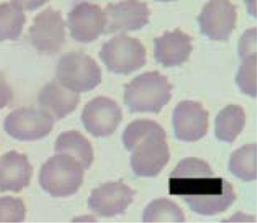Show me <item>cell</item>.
Returning a JSON list of instances; mask_svg holds the SVG:
<instances>
[{"label": "cell", "instance_id": "6da1fadb", "mask_svg": "<svg viewBox=\"0 0 257 223\" xmlns=\"http://www.w3.org/2000/svg\"><path fill=\"white\" fill-rule=\"evenodd\" d=\"M169 192L180 196L195 213L213 215L224 212L236 200L232 185L216 177L204 160L186 158L180 161L169 177Z\"/></svg>", "mask_w": 257, "mask_h": 223}, {"label": "cell", "instance_id": "7a4b0ae2", "mask_svg": "<svg viewBox=\"0 0 257 223\" xmlns=\"http://www.w3.org/2000/svg\"><path fill=\"white\" fill-rule=\"evenodd\" d=\"M123 144L132 152L130 162L135 174L154 177L169 161L166 133L157 122L136 120L127 125L122 134Z\"/></svg>", "mask_w": 257, "mask_h": 223}, {"label": "cell", "instance_id": "3957f363", "mask_svg": "<svg viewBox=\"0 0 257 223\" xmlns=\"http://www.w3.org/2000/svg\"><path fill=\"white\" fill-rule=\"evenodd\" d=\"M168 78L158 71L138 75L124 87V102L131 113H160L172 96Z\"/></svg>", "mask_w": 257, "mask_h": 223}, {"label": "cell", "instance_id": "277c9868", "mask_svg": "<svg viewBox=\"0 0 257 223\" xmlns=\"http://www.w3.org/2000/svg\"><path fill=\"white\" fill-rule=\"evenodd\" d=\"M83 178L84 169L76 159L57 154L43 164L39 180L43 189L50 195L66 197L77 192Z\"/></svg>", "mask_w": 257, "mask_h": 223}, {"label": "cell", "instance_id": "5b68a950", "mask_svg": "<svg viewBox=\"0 0 257 223\" xmlns=\"http://www.w3.org/2000/svg\"><path fill=\"white\" fill-rule=\"evenodd\" d=\"M56 79L77 93L88 92L101 83V69L88 54L82 51L69 52L58 61Z\"/></svg>", "mask_w": 257, "mask_h": 223}, {"label": "cell", "instance_id": "8992f818", "mask_svg": "<svg viewBox=\"0 0 257 223\" xmlns=\"http://www.w3.org/2000/svg\"><path fill=\"white\" fill-rule=\"evenodd\" d=\"M99 56L110 72L121 75L132 73L147 63V51L141 40L124 34L105 42Z\"/></svg>", "mask_w": 257, "mask_h": 223}, {"label": "cell", "instance_id": "52a82bcc", "mask_svg": "<svg viewBox=\"0 0 257 223\" xmlns=\"http://www.w3.org/2000/svg\"><path fill=\"white\" fill-rule=\"evenodd\" d=\"M55 119L41 109L20 108L10 113L4 121L6 132L20 141H36L49 135Z\"/></svg>", "mask_w": 257, "mask_h": 223}, {"label": "cell", "instance_id": "ba28073f", "mask_svg": "<svg viewBox=\"0 0 257 223\" xmlns=\"http://www.w3.org/2000/svg\"><path fill=\"white\" fill-rule=\"evenodd\" d=\"M65 23L59 11L48 8L34 18L29 35L34 48L41 53H58L65 42Z\"/></svg>", "mask_w": 257, "mask_h": 223}, {"label": "cell", "instance_id": "9c48e42d", "mask_svg": "<svg viewBox=\"0 0 257 223\" xmlns=\"http://www.w3.org/2000/svg\"><path fill=\"white\" fill-rule=\"evenodd\" d=\"M237 7L230 0H210L199 16L201 33L213 41H227L235 28Z\"/></svg>", "mask_w": 257, "mask_h": 223}, {"label": "cell", "instance_id": "30bf717a", "mask_svg": "<svg viewBox=\"0 0 257 223\" xmlns=\"http://www.w3.org/2000/svg\"><path fill=\"white\" fill-rule=\"evenodd\" d=\"M103 12L105 18L103 34L141 30L148 24L151 14L147 3L141 0H123L109 4Z\"/></svg>", "mask_w": 257, "mask_h": 223}, {"label": "cell", "instance_id": "8fae6325", "mask_svg": "<svg viewBox=\"0 0 257 223\" xmlns=\"http://www.w3.org/2000/svg\"><path fill=\"white\" fill-rule=\"evenodd\" d=\"M85 130L95 137L112 135L122 119L119 105L110 98L98 96L88 102L82 113Z\"/></svg>", "mask_w": 257, "mask_h": 223}, {"label": "cell", "instance_id": "7c38bea8", "mask_svg": "<svg viewBox=\"0 0 257 223\" xmlns=\"http://www.w3.org/2000/svg\"><path fill=\"white\" fill-rule=\"evenodd\" d=\"M135 195V190L122 181L106 182L91 191L88 207L100 216H115L125 212Z\"/></svg>", "mask_w": 257, "mask_h": 223}, {"label": "cell", "instance_id": "4fadbf2b", "mask_svg": "<svg viewBox=\"0 0 257 223\" xmlns=\"http://www.w3.org/2000/svg\"><path fill=\"white\" fill-rule=\"evenodd\" d=\"M208 119V112L200 102L181 101L173 114L176 138L183 142L198 141L207 134Z\"/></svg>", "mask_w": 257, "mask_h": 223}, {"label": "cell", "instance_id": "5bb4252c", "mask_svg": "<svg viewBox=\"0 0 257 223\" xmlns=\"http://www.w3.org/2000/svg\"><path fill=\"white\" fill-rule=\"evenodd\" d=\"M105 18L98 5L82 2L68 13L67 27L76 42L88 43L96 40L104 30Z\"/></svg>", "mask_w": 257, "mask_h": 223}, {"label": "cell", "instance_id": "9a60e30c", "mask_svg": "<svg viewBox=\"0 0 257 223\" xmlns=\"http://www.w3.org/2000/svg\"><path fill=\"white\" fill-rule=\"evenodd\" d=\"M154 43L155 58L165 67L180 66L192 51V38L180 29L165 32Z\"/></svg>", "mask_w": 257, "mask_h": 223}, {"label": "cell", "instance_id": "2e32d148", "mask_svg": "<svg viewBox=\"0 0 257 223\" xmlns=\"http://www.w3.org/2000/svg\"><path fill=\"white\" fill-rule=\"evenodd\" d=\"M34 167L28 156L12 150L0 158V191L19 192L29 186Z\"/></svg>", "mask_w": 257, "mask_h": 223}, {"label": "cell", "instance_id": "e0dca14e", "mask_svg": "<svg viewBox=\"0 0 257 223\" xmlns=\"http://www.w3.org/2000/svg\"><path fill=\"white\" fill-rule=\"evenodd\" d=\"M40 109L53 119H61L73 113L80 101L79 93L55 79L43 87L38 98Z\"/></svg>", "mask_w": 257, "mask_h": 223}, {"label": "cell", "instance_id": "ac0fdd59", "mask_svg": "<svg viewBox=\"0 0 257 223\" xmlns=\"http://www.w3.org/2000/svg\"><path fill=\"white\" fill-rule=\"evenodd\" d=\"M55 152L76 159L84 170L90 168L94 161V150L88 139L77 131L61 133L55 143Z\"/></svg>", "mask_w": 257, "mask_h": 223}, {"label": "cell", "instance_id": "d6986e66", "mask_svg": "<svg viewBox=\"0 0 257 223\" xmlns=\"http://www.w3.org/2000/svg\"><path fill=\"white\" fill-rule=\"evenodd\" d=\"M246 123L244 110L239 105H228L215 120V135L220 141L231 143L243 131Z\"/></svg>", "mask_w": 257, "mask_h": 223}, {"label": "cell", "instance_id": "ffe728a7", "mask_svg": "<svg viewBox=\"0 0 257 223\" xmlns=\"http://www.w3.org/2000/svg\"><path fill=\"white\" fill-rule=\"evenodd\" d=\"M231 173L243 181H252L256 179V145H244L236 149L230 157Z\"/></svg>", "mask_w": 257, "mask_h": 223}, {"label": "cell", "instance_id": "44dd1931", "mask_svg": "<svg viewBox=\"0 0 257 223\" xmlns=\"http://www.w3.org/2000/svg\"><path fill=\"white\" fill-rule=\"evenodd\" d=\"M26 17L13 3L0 4V41H16L20 38Z\"/></svg>", "mask_w": 257, "mask_h": 223}, {"label": "cell", "instance_id": "7402d4cb", "mask_svg": "<svg viewBox=\"0 0 257 223\" xmlns=\"http://www.w3.org/2000/svg\"><path fill=\"white\" fill-rule=\"evenodd\" d=\"M144 222L154 221H174L183 222L185 219L184 213L181 208L168 199H157L149 203L145 208L143 215Z\"/></svg>", "mask_w": 257, "mask_h": 223}, {"label": "cell", "instance_id": "603a6c76", "mask_svg": "<svg viewBox=\"0 0 257 223\" xmlns=\"http://www.w3.org/2000/svg\"><path fill=\"white\" fill-rule=\"evenodd\" d=\"M255 74H256V54L242 59L241 66L236 75V83L243 93L255 97Z\"/></svg>", "mask_w": 257, "mask_h": 223}, {"label": "cell", "instance_id": "cb8c5ba5", "mask_svg": "<svg viewBox=\"0 0 257 223\" xmlns=\"http://www.w3.org/2000/svg\"><path fill=\"white\" fill-rule=\"evenodd\" d=\"M26 217V206L20 197H0V222H22Z\"/></svg>", "mask_w": 257, "mask_h": 223}, {"label": "cell", "instance_id": "d4e9b609", "mask_svg": "<svg viewBox=\"0 0 257 223\" xmlns=\"http://www.w3.org/2000/svg\"><path fill=\"white\" fill-rule=\"evenodd\" d=\"M255 36V28L246 30L243 33L238 42V54L240 58L243 59L247 56L256 54Z\"/></svg>", "mask_w": 257, "mask_h": 223}, {"label": "cell", "instance_id": "484cf974", "mask_svg": "<svg viewBox=\"0 0 257 223\" xmlns=\"http://www.w3.org/2000/svg\"><path fill=\"white\" fill-rule=\"evenodd\" d=\"M13 93L7 78L3 72H0V109L9 105L13 99Z\"/></svg>", "mask_w": 257, "mask_h": 223}, {"label": "cell", "instance_id": "4316f807", "mask_svg": "<svg viewBox=\"0 0 257 223\" xmlns=\"http://www.w3.org/2000/svg\"><path fill=\"white\" fill-rule=\"evenodd\" d=\"M13 4L16 5L22 11L32 12L46 4L49 0H11Z\"/></svg>", "mask_w": 257, "mask_h": 223}, {"label": "cell", "instance_id": "83f0119b", "mask_svg": "<svg viewBox=\"0 0 257 223\" xmlns=\"http://www.w3.org/2000/svg\"><path fill=\"white\" fill-rule=\"evenodd\" d=\"M157 2H163V3H166V2L175 1V0H156Z\"/></svg>", "mask_w": 257, "mask_h": 223}]
</instances>
